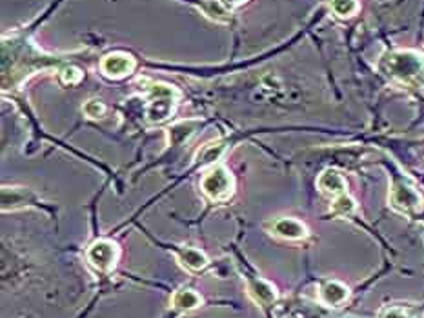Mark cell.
I'll list each match as a JSON object with an SVG mask.
<instances>
[{"label": "cell", "mask_w": 424, "mask_h": 318, "mask_svg": "<svg viewBox=\"0 0 424 318\" xmlns=\"http://www.w3.org/2000/svg\"><path fill=\"white\" fill-rule=\"evenodd\" d=\"M389 79L410 87L424 86V57L416 51H394L382 61Z\"/></svg>", "instance_id": "obj_1"}, {"label": "cell", "mask_w": 424, "mask_h": 318, "mask_svg": "<svg viewBox=\"0 0 424 318\" xmlns=\"http://www.w3.org/2000/svg\"><path fill=\"white\" fill-rule=\"evenodd\" d=\"M233 182L232 173L223 166V164H213L210 170L202 174L201 179V191L204 193V196L211 202H226L232 198Z\"/></svg>", "instance_id": "obj_2"}, {"label": "cell", "mask_w": 424, "mask_h": 318, "mask_svg": "<svg viewBox=\"0 0 424 318\" xmlns=\"http://www.w3.org/2000/svg\"><path fill=\"white\" fill-rule=\"evenodd\" d=\"M149 93H151V102H149L148 111H146L148 122H164L173 113L179 93H177L175 87L166 86V84H154V86L149 87Z\"/></svg>", "instance_id": "obj_3"}, {"label": "cell", "mask_w": 424, "mask_h": 318, "mask_svg": "<svg viewBox=\"0 0 424 318\" xmlns=\"http://www.w3.org/2000/svg\"><path fill=\"white\" fill-rule=\"evenodd\" d=\"M118 257H120L118 246L108 238L96 240L86 251V260L99 273H110L111 269H115Z\"/></svg>", "instance_id": "obj_4"}, {"label": "cell", "mask_w": 424, "mask_h": 318, "mask_svg": "<svg viewBox=\"0 0 424 318\" xmlns=\"http://www.w3.org/2000/svg\"><path fill=\"white\" fill-rule=\"evenodd\" d=\"M389 205L402 215H413L423 208V196L406 184H395L389 191Z\"/></svg>", "instance_id": "obj_5"}, {"label": "cell", "mask_w": 424, "mask_h": 318, "mask_svg": "<svg viewBox=\"0 0 424 318\" xmlns=\"http://www.w3.org/2000/svg\"><path fill=\"white\" fill-rule=\"evenodd\" d=\"M266 229L270 235L277 236L282 240H304L308 236L306 224H302L297 218H275L266 224Z\"/></svg>", "instance_id": "obj_6"}, {"label": "cell", "mask_w": 424, "mask_h": 318, "mask_svg": "<svg viewBox=\"0 0 424 318\" xmlns=\"http://www.w3.org/2000/svg\"><path fill=\"white\" fill-rule=\"evenodd\" d=\"M135 70V58L127 53H110L101 61V71L110 79H124Z\"/></svg>", "instance_id": "obj_7"}, {"label": "cell", "mask_w": 424, "mask_h": 318, "mask_svg": "<svg viewBox=\"0 0 424 318\" xmlns=\"http://www.w3.org/2000/svg\"><path fill=\"white\" fill-rule=\"evenodd\" d=\"M350 298V289L346 288L342 282L330 280L324 282L319 288V300L328 307H339Z\"/></svg>", "instance_id": "obj_8"}, {"label": "cell", "mask_w": 424, "mask_h": 318, "mask_svg": "<svg viewBox=\"0 0 424 318\" xmlns=\"http://www.w3.org/2000/svg\"><path fill=\"white\" fill-rule=\"evenodd\" d=\"M246 289H248L249 298H251L255 304L261 305V307H268V305L273 304V302L277 300V297H279V295H277V289L263 279L248 280Z\"/></svg>", "instance_id": "obj_9"}, {"label": "cell", "mask_w": 424, "mask_h": 318, "mask_svg": "<svg viewBox=\"0 0 424 318\" xmlns=\"http://www.w3.org/2000/svg\"><path fill=\"white\" fill-rule=\"evenodd\" d=\"M317 188H319V191L324 193V195L337 198V196L344 195L348 184H346L344 177L337 170H326L323 171L319 179H317Z\"/></svg>", "instance_id": "obj_10"}, {"label": "cell", "mask_w": 424, "mask_h": 318, "mask_svg": "<svg viewBox=\"0 0 424 318\" xmlns=\"http://www.w3.org/2000/svg\"><path fill=\"white\" fill-rule=\"evenodd\" d=\"M177 260L180 262V266H182L184 269L192 271V273H199V271L206 269L208 264H210L208 257L202 253L201 249L189 248V246L180 248L179 251H177Z\"/></svg>", "instance_id": "obj_11"}, {"label": "cell", "mask_w": 424, "mask_h": 318, "mask_svg": "<svg viewBox=\"0 0 424 318\" xmlns=\"http://www.w3.org/2000/svg\"><path fill=\"white\" fill-rule=\"evenodd\" d=\"M171 305H173V310L180 311V313H189V311L201 307L202 297L195 289L180 288L171 295Z\"/></svg>", "instance_id": "obj_12"}, {"label": "cell", "mask_w": 424, "mask_h": 318, "mask_svg": "<svg viewBox=\"0 0 424 318\" xmlns=\"http://www.w3.org/2000/svg\"><path fill=\"white\" fill-rule=\"evenodd\" d=\"M224 148H226V146H224V142H220V140L202 146L201 151H199L197 157H195V162L201 164V166H206V164H215V162L220 158V155H223Z\"/></svg>", "instance_id": "obj_13"}, {"label": "cell", "mask_w": 424, "mask_h": 318, "mask_svg": "<svg viewBox=\"0 0 424 318\" xmlns=\"http://www.w3.org/2000/svg\"><path fill=\"white\" fill-rule=\"evenodd\" d=\"M355 208H357L355 201L350 195H346V193L341 196H337L332 204V211L335 215H339V217H350V215H354Z\"/></svg>", "instance_id": "obj_14"}, {"label": "cell", "mask_w": 424, "mask_h": 318, "mask_svg": "<svg viewBox=\"0 0 424 318\" xmlns=\"http://www.w3.org/2000/svg\"><path fill=\"white\" fill-rule=\"evenodd\" d=\"M332 11L341 18L354 17L358 11L357 0H332Z\"/></svg>", "instance_id": "obj_15"}, {"label": "cell", "mask_w": 424, "mask_h": 318, "mask_svg": "<svg viewBox=\"0 0 424 318\" xmlns=\"http://www.w3.org/2000/svg\"><path fill=\"white\" fill-rule=\"evenodd\" d=\"M193 133V127L192 124H179V126L171 127L170 129V140L171 144H180V142H184V140L188 139L189 135Z\"/></svg>", "instance_id": "obj_16"}, {"label": "cell", "mask_w": 424, "mask_h": 318, "mask_svg": "<svg viewBox=\"0 0 424 318\" xmlns=\"http://www.w3.org/2000/svg\"><path fill=\"white\" fill-rule=\"evenodd\" d=\"M84 113H86V117L89 118H102L106 113V106L102 104L101 101H88L86 104H84Z\"/></svg>", "instance_id": "obj_17"}, {"label": "cell", "mask_w": 424, "mask_h": 318, "mask_svg": "<svg viewBox=\"0 0 424 318\" xmlns=\"http://www.w3.org/2000/svg\"><path fill=\"white\" fill-rule=\"evenodd\" d=\"M61 80L64 84H79L82 80V71L79 68H75V65H70L61 73Z\"/></svg>", "instance_id": "obj_18"}, {"label": "cell", "mask_w": 424, "mask_h": 318, "mask_svg": "<svg viewBox=\"0 0 424 318\" xmlns=\"http://www.w3.org/2000/svg\"><path fill=\"white\" fill-rule=\"evenodd\" d=\"M380 318H413L406 310H402V307H386L382 313H380Z\"/></svg>", "instance_id": "obj_19"}, {"label": "cell", "mask_w": 424, "mask_h": 318, "mask_svg": "<svg viewBox=\"0 0 424 318\" xmlns=\"http://www.w3.org/2000/svg\"><path fill=\"white\" fill-rule=\"evenodd\" d=\"M244 2H248V0H219V4L224 6V8H237V6H242Z\"/></svg>", "instance_id": "obj_20"}]
</instances>
